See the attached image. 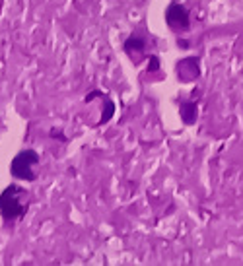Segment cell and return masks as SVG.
<instances>
[{
  "instance_id": "1",
  "label": "cell",
  "mask_w": 243,
  "mask_h": 266,
  "mask_svg": "<svg viewBox=\"0 0 243 266\" xmlns=\"http://www.w3.org/2000/svg\"><path fill=\"white\" fill-rule=\"evenodd\" d=\"M32 204L29 190L20 187L18 183H12L0 192V218L6 225H14L25 218Z\"/></svg>"
},
{
  "instance_id": "2",
  "label": "cell",
  "mask_w": 243,
  "mask_h": 266,
  "mask_svg": "<svg viewBox=\"0 0 243 266\" xmlns=\"http://www.w3.org/2000/svg\"><path fill=\"white\" fill-rule=\"evenodd\" d=\"M39 163H41V155L32 148H25L12 157L10 175L18 181L34 183V181H37V165Z\"/></svg>"
},
{
  "instance_id": "3",
  "label": "cell",
  "mask_w": 243,
  "mask_h": 266,
  "mask_svg": "<svg viewBox=\"0 0 243 266\" xmlns=\"http://www.w3.org/2000/svg\"><path fill=\"white\" fill-rule=\"evenodd\" d=\"M166 22L173 31H187L191 27V16L185 6L171 2L166 10Z\"/></svg>"
},
{
  "instance_id": "4",
  "label": "cell",
  "mask_w": 243,
  "mask_h": 266,
  "mask_svg": "<svg viewBox=\"0 0 243 266\" xmlns=\"http://www.w3.org/2000/svg\"><path fill=\"white\" fill-rule=\"evenodd\" d=\"M146 49H148V39L140 37V35H131L125 41V53L131 56L134 64H138L142 60V56L146 55Z\"/></svg>"
},
{
  "instance_id": "5",
  "label": "cell",
  "mask_w": 243,
  "mask_h": 266,
  "mask_svg": "<svg viewBox=\"0 0 243 266\" xmlns=\"http://www.w3.org/2000/svg\"><path fill=\"white\" fill-rule=\"evenodd\" d=\"M200 76L199 70V58L197 56H187L177 62V78L181 82H193Z\"/></svg>"
},
{
  "instance_id": "6",
  "label": "cell",
  "mask_w": 243,
  "mask_h": 266,
  "mask_svg": "<svg viewBox=\"0 0 243 266\" xmlns=\"http://www.w3.org/2000/svg\"><path fill=\"white\" fill-rule=\"evenodd\" d=\"M179 111H181V119H183L185 124H195L197 122V113H199L197 101L183 99L179 103Z\"/></svg>"
},
{
  "instance_id": "7",
  "label": "cell",
  "mask_w": 243,
  "mask_h": 266,
  "mask_svg": "<svg viewBox=\"0 0 243 266\" xmlns=\"http://www.w3.org/2000/svg\"><path fill=\"white\" fill-rule=\"evenodd\" d=\"M103 103H105V111H103V117H101V121L98 122V124H105V122H109L111 117L115 115V103H113L109 97H105Z\"/></svg>"
},
{
  "instance_id": "8",
  "label": "cell",
  "mask_w": 243,
  "mask_h": 266,
  "mask_svg": "<svg viewBox=\"0 0 243 266\" xmlns=\"http://www.w3.org/2000/svg\"><path fill=\"white\" fill-rule=\"evenodd\" d=\"M158 68H160V60H158V56L150 55V60H148V70H150V72H156Z\"/></svg>"
},
{
  "instance_id": "9",
  "label": "cell",
  "mask_w": 243,
  "mask_h": 266,
  "mask_svg": "<svg viewBox=\"0 0 243 266\" xmlns=\"http://www.w3.org/2000/svg\"><path fill=\"white\" fill-rule=\"evenodd\" d=\"M51 136H53V138H58V140H63V142H67V136L60 132V130H56V128L51 130Z\"/></svg>"
},
{
  "instance_id": "10",
  "label": "cell",
  "mask_w": 243,
  "mask_h": 266,
  "mask_svg": "<svg viewBox=\"0 0 243 266\" xmlns=\"http://www.w3.org/2000/svg\"><path fill=\"white\" fill-rule=\"evenodd\" d=\"M94 97H103V93H101L100 89H96V91H92V93H88V95H86V101H92Z\"/></svg>"
}]
</instances>
